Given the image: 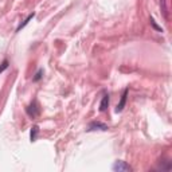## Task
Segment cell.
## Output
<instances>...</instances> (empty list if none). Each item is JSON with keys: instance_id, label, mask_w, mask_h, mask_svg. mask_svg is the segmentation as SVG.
Instances as JSON below:
<instances>
[{"instance_id": "8992f818", "label": "cell", "mask_w": 172, "mask_h": 172, "mask_svg": "<svg viewBox=\"0 0 172 172\" xmlns=\"http://www.w3.org/2000/svg\"><path fill=\"white\" fill-rule=\"evenodd\" d=\"M32 18H34V14H31V15H30V16H28V18H27V19H26V20H24V22H23V23H22V24H20V26H19V27H18V31H20V30H22V28H23V27H24V26H26V24H27V23H28V22H30V20H31V19H32Z\"/></svg>"}, {"instance_id": "277c9868", "label": "cell", "mask_w": 172, "mask_h": 172, "mask_svg": "<svg viewBox=\"0 0 172 172\" xmlns=\"http://www.w3.org/2000/svg\"><path fill=\"white\" fill-rule=\"evenodd\" d=\"M108 106H109V96H108V94H105V96L102 97L101 104H100V110L105 112L108 109Z\"/></svg>"}, {"instance_id": "5b68a950", "label": "cell", "mask_w": 172, "mask_h": 172, "mask_svg": "<svg viewBox=\"0 0 172 172\" xmlns=\"http://www.w3.org/2000/svg\"><path fill=\"white\" fill-rule=\"evenodd\" d=\"M38 127H34L32 129H31V134H30V139H31V141H35V139H36V134H38Z\"/></svg>"}, {"instance_id": "52a82bcc", "label": "cell", "mask_w": 172, "mask_h": 172, "mask_svg": "<svg viewBox=\"0 0 172 172\" xmlns=\"http://www.w3.org/2000/svg\"><path fill=\"white\" fill-rule=\"evenodd\" d=\"M7 67H8V61H4L2 63V66H0V73H3V71H4Z\"/></svg>"}, {"instance_id": "7a4b0ae2", "label": "cell", "mask_w": 172, "mask_h": 172, "mask_svg": "<svg viewBox=\"0 0 172 172\" xmlns=\"http://www.w3.org/2000/svg\"><path fill=\"white\" fill-rule=\"evenodd\" d=\"M127 94H128V90H127V89H125V90H124V93H122V96H121V100H120L118 105H117V108H116V112H121L122 109H124V106H125V102H127Z\"/></svg>"}, {"instance_id": "3957f363", "label": "cell", "mask_w": 172, "mask_h": 172, "mask_svg": "<svg viewBox=\"0 0 172 172\" xmlns=\"http://www.w3.org/2000/svg\"><path fill=\"white\" fill-rule=\"evenodd\" d=\"M96 129H101V131H106L108 127L105 124H101V122H91L90 127H89V131H96Z\"/></svg>"}, {"instance_id": "ba28073f", "label": "cell", "mask_w": 172, "mask_h": 172, "mask_svg": "<svg viewBox=\"0 0 172 172\" xmlns=\"http://www.w3.org/2000/svg\"><path fill=\"white\" fill-rule=\"evenodd\" d=\"M151 24L153 26V28H156L157 31H161V27H159V26H157L156 23H155V20H153V19H152V18H151Z\"/></svg>"}, {"instance_id": "6da1fadb", "label": "cell", "mask_w": 172, "mask_h": 172, "mask_svg": "<svg viewBox=\"0 0 172 172\" xmlns=\"http://www.w3.org/2000/svg\"><path fill=\"white\" fill-rule=\"evenodd\" d=\"M113 171H118V172H124V171H132V168L129 167L125 161H121V160H118V161H116L113 164Z\"/></svg>"}, {"instance_id": "9c48e42d", "label": "cell", "mask_w": 172, "mask_h": 172, "mask_svg": "<svg viewBox=\"0 0 172 172\" xmlns=\"http://www.w3.org/2000/svg\"><path fill=\"white\" fill-rule=\"evenodd\" d=\"M41 77H42V70H39L38 73H36V75L34 77V81H39V79H41Z\"/></svg>"}]
</instances>
